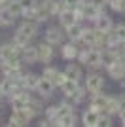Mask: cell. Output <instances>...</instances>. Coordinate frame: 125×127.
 Masks as SVG:
<instances>
[{
    "instance_id": "1",
    "label": "cell",
    "mask_w": 125,
    "mask_h": 127,
    "mask_svg": "<svg viewBox=\"0 0 125 127\" xmlns=\"http://www.w3.org/2000/svg\"><path fill=\"white\" fill-rule=\"evenodd\" d=\"M64 36H66V31H64V27H55V25H49L46 29V32H44V40L49 44H53V46H61L62 40H64Z\"/></svg>"
},
{
    "instance_id": "2",
    "label": "cell",
    "mask_w": 125,
    "mask_h": 127,
    "mask_svg": "<svg viewBox=\"0 0 125 127\" xmlns=\"http://www.w3.org/2000/svg\"><path fill=\"white\" fill-rule=\"evenodd\" d=\"M13 59H21V48H17L13 42H6L0 46V61L8 63Z\"/></svg>"
},
{
    "instance_id": "3",
    "label": "cell",
    "mask_w": 125,
    "mask_h": 127,
    "mask_svg": "<svg viewBox=\"0 0 125 127\" xmlns=\"http://www.w3.org/2000/svg\"><path fill=\"white\" fill-rule=\"evenodd\" d=\"M32 120V116L27 112V108L23 110H11L10 118H8V125H13V127H23Z\"/></svg>"
},
{
    "instance_id": "4",
    "label": "cell",
    "mask_w": 125,
    "mask_h": 127,
    "mask_svg": "<svg viewBox=\"0 0 125 127\" xmlns=\"http://www.w3.org/2000/svg\"><path fill=\"white\" fill-rule=\"evenodd\" d=\"M82 10H83V17H85V21L95 23L104 13V6L100 8V6L93 4V2H85V4H82Z\"/></svg>"
},
{
    "instance_id": "5",
    "label": "cell",
    "mask_w": 125,
    "mask_h": 127,
    "mask_svg": "<svg viewBox=\"0 0 125 127\" xmlns=\"http://www.w3.org/2000/svg\"><path fill=\"white\" fill-rule=\"evenodd\" d=\"M104 87V78L99 72H91L85 76V89L87 93H95V91H102Z\"/></svg>"
},
{
    "instance_id": "6",
    "label": "cell",
    "mask_w": 125,
    "mask_h": 127,
    "mask_svg": "<svg viewBox=\"0 0 125 127\" xmlns=\"http://www.w3.org/2000/svg\"><path fill=\"white\" fill-rule=\"evenodd\" d=\"M55 46L49 42H42L38 44V57H40V63L44 64H49L53 61V57H55Z\"/></svg>"
},
{
    "instance_id": "7",
    "label": "cell",
    "mask_w": 125,
    "mask_h": 127,
    "mask_svg": "<svg viewBox=\"0 0 125 127\" xmlns=\"http://www.w3.org/2000/svg\"><path fill=\"white\" fill-rule=\"evenodd\" d=\"M106 72H108V76L114 82H121V80L125 78V59L121 57V59H118L112 66H108L106 68Z\"/></svg>"
},
{
    "instance_id": "8",
    "label": "cell",
    "mask_w": 125,
    "mask_h": 127,
    "mask_svg": "<svg viewBox=\"0 0 125 127\" xmlns=\"http://www.w3.org/2000/svg\"><path fill=\"white\" fill-rule=\"evenodd\" d=\"M55 87H57V85L53 84V82H51L49 78L42 76L40 84H38V89H36V93H38V97H40V99H49V97L53 95Z\"/></svg>"
},
{
    "instance_id": "9",
    "label": "cell",
    "mask_w": 125,
    "mask_h": 127,
    "mask_svg": "<svg viewBox=\"0 0 125 127\" xmlns=\"http://www.w3.org/2000/svg\"><path fill=\"white\" fill-rule=\"evenodd\" d=\"M21 59H23V63H25V64L38 63V61H40V57H38V46H32V44L25 46V48L21 49Z\"/></svg>"
},
{
    "instance_id": "10",
    "label": "cell",
    "mask_w": 125,
    "mask_h": 127,
    "mask_svg": "<svg viewBox=\"0 0 125 127\" xmlns=\"http://www.w3.org/2000/svg\"><path fill=\"white\" fill-rule=\"evenodd\" d=\"M99 122H100V112L93 110V108L83 110V114H82V123H83L85 127H99Z\"/></svg>"
},
{
    "instance_id": "11",
    "label": "cell",
    "mask_w": 125,
    "mask_h": 127,
    "mask_svg": "<svg viewBox=\"0 0 125 127\" xmlns=\"http://www.w3.org/2000/svg\"><path fill=\"white\" fill-rule=\"evenodd\" d=\"M61 55L64 61H74V59H78L80 55V48L76 46V42H70L68 44H62V48H61Z\"/></svg>"
},
{
    "instance_id": "12",
    "label": "cell",
    "mask_w": 125,
    "mask_h": 127,
    "mask_svg": "<svg viewBox=\"0 0 125 127\" xmlns=\"http://www.w3.org/2000/svg\"><path fill=\"white\" fill-rule=\"evenodd\" d=\"M83 29H85V27L82 25V21H78V23H74V25H70L68 29H64V31H66V36L70 38L72 42L82 44V38H83Z\"/></svg>"
},
{
    "instance_id": "13",
    "label": "cell",
    "mask_w": 125,
    "mask_h": 127,
    "mask_svg": "<svg viewBox=\"0 0 125 127\" xmlns=\"http://www.w3.org/2000/svg\"><path fill=\"white\" fill-rule=\"evenodd\" d=\"M19 31H21V32H25L27 36L34 38L38 32H40V23L34 21V19H25V21L19 25Z\"/></svg>"
},
{
    "instance_id": "14",
    "label": "cell",
    "mask_w": 125,
    "mask_h": 127,
    "mask_svg": "<svg viewBox=\"0 0 125 127\" xmlns=\"http://www.w3.org/2000/svg\"><path fill=\"white\" fill-rule=\"evenodd\" d=\"M42 80V74H34V72H27L25 76H23V80H21V84H23V87L29 91H36L38 89V84H40Z\"/></svg>"
},
{
    "instance_id": "15",
    "label": "cell",
    "mask_w": 125,
    "mask_h": 127,
    "mask_svg": "<svg viewBox=\"0 0 125 127\" xmlns=\"http://www.w3.org/2000/svg\"><path fill=\"white\" fill-rule=\"evenodd\" d=\"M57 19H59V25L64 27V29H68V27L74 25V23H78V17L74 13V10H70V8H66L64 11H61L57 15Z\"/></svg>"
},
{
    "instance_id": "16",
    "label": "cell",
    "mask_w": 125,
    "mask_h": 127,
    "mask_svg": "<svg viewBox=\"0 0 125 127\" xmlns=\"http://www.w3.org/2000/svg\"><path fill=\"white\" fill-rule=\"evenodd\" d=\"M121 110V101H120V95L116 97H108V101H106V106H104V112L106 114H120Z\"/></svg>"
},
{
    "instance_id": "17",
    "label": "cell",
    "mask_w": 125,
    "mask_h": 127,
    "mask_svg": "<svg viewBox=\"0 0 125 127\" xmlns=\"http://www.w3.org/2000/svg\"><path fill=\"white\" fill-rule=\"evenodd\" d=\"M93 27H95V29H99V31H102V32H110L112 29H114V23H112V19H110L106 13H102V15L93 23Z\"/></svg>"
},
{
    "instance_id": "18",
    "label": "cell",
    "mask_w": 125,
    "mask_h": 127,
    "mask_svg": "<svg viewBox=\"0 0 125 127\" xmlns=\"http://www.w3.org/2000/svg\"><path fill=\"white\" fill-rule=\"evenodd\" d=\"M110 36L116 44H125V23L114 25V29L110 31Z\"/></svg>"
},
{
    "instance_id": "19",
    "label": "cell",
    "mask_w": 125,
    "mask_h": 127,
    "mask_svg": "<svg viewBox=\"0 0 125 127\" xmlns=\"http://www.w3.org/2000/svg\"><path fill=\"white\" fill-rule=\"evenodd\" d=\"M64 72H66V76L70 80H76V82H80L83 76V70L80 64H74V63H68L66 64V68H64Z\"/></svg>"
},
{
    "instance_id": "20",
    "label": "cell",
    "mask_w": 125,
    "mask_h": 127,
    "mask_svg": "<svg viewBox=\"0 0 125 127\" xmlns=\"http://www.w3.org/2000/svg\"><path fill=\"white\" fill-rule=\"evenodd\" d=\"M95 42H97V29L95 27H85L83 29L82 44H87V46H93L95 48Z\"/></svg>"
},
{
    "instance_id": "21",
    "label": "cell",
    "mask_w": 125,
    "mask_h": 127,
    "mask_svg": "<svg viewBox=\"0 0 125 127\" xmlns=\"http://www.w3.org/2000/svg\"><path fill=\"white\" fill-rule=\"evenodd\" d=\"M31 40H32V38H31V36H27L25 32H21L19 29L13 32V38H11V42L15 44L17 48H21V49L25 48V46H29V44H31Z\"/></svg>"
},
{
    "instance_id": "22",
    "label": "cell",
    "mask_w": 125,
    "mask_h": 127,
    "mask_svg": "<svg viewBox=\"0 0 125 127\" xmlns=\"http://www.w3.org/2000/svg\"><path fill=\"white\" fill-rule=\"evenodd\" d=\"M78 87H80V82H76V80H70V78H68L66 82H64V84L59 87V89H61V91H62V95L68 99V97L72 95V93L78 89Z\"/></svg>"
},
{
    "instance_id": "23",
    "label": "cell",
    "mask_w": 125,
    "mask_h": 127,
    "mask_svg": "<svg viewBox=\"0 0 125 127\" xmlns=\"http://www.w3.org/2000/svg\"><path fill=\"white\" fill-rule=\"evenodd\" d=\"M17 17L11 13L8 8H4V10L0 11V27H11L13 23H15Z\"/></svg>"
},
{
    "instance_id": "24",
    "label": "cell",
    "mask_w": 125,
    "mask_h": 127,
    "mask_svg": "<svg viewBox=\"0 0 125 127\" xmlns=\"http://www.w3.org/2000/svg\"><path fill=\"white\" fill-rule=\"evenodd\" d=\"M6 8H8V10H10L15 17H23V11H25V8H23V4H21V0H8Z\"/></svg>"
},
{
    "instance_id": "25",
    "label": "cell",
    "mask_w": 125,
    "mask_h": 127,
    "mask_svg": "<svg viewBox=\"0 0 125 127\" xmlns=\"http://www.w3.org/2000/svg\"><path fill=\"white\" fill-rule=\"evenodd\" d=\"M76 123H78V118H76V114H68V116L59 118L57 122H55V125H59V127H74Z\"/></svg>"
},
{
    "instance_id": "26",
    "label": "cell",
    "mask_w": 125,
    "mask_h": 127,
    "mask_svg": "<svg viewBox=\"0 0 125 127\" xmlns=\"http://www.w3.org/2000/svg\"><path fill=\"white\" fill-rule=\"evenodd\" d=\"M44 116L55 123V122L59 120V104H49V106H46V110H44Z\"/></svg>"
},
{
    "instance_id": "27",
    "label": "cell",
    "mask_w": 125,
    "mask_h": 127,
    "mask_svg": "<svg viewBox=\"0 0 125 127\" xmlns=\"http://www.w3.org/2000/svg\"><path fill=\"white\" fill-rule=\"evenodd\" d=\"M85 91H87V89H85V85H83V87L80 85L78 89H76L72 95L68 97V101H72L74 104H80V102H83V99H85Z\"/></svg>"
},
{
    "instance_id": "28",
    "label": "cell",
    "mask_w": 125,
    "mask_h": 127,
    "mask_svg": "<svg viewBox=\"0 0 125 127\" xmlns=\"http://www.w3.org/2000/svg\"><path fill=\"white\" fill-rule=\"evenodd\" d=\"M74 102L70 101H64V102H61V104H59V118H62V116H68V114H74Z\"/></svg>"
},
{
    "instance_id": "29",
    "label": "cell",
    "mask_w": 125,
    "mask_h": 127,
    "mask_svg": "<svg viewBox=\"0 0 125 127\" xmlns=\"http://www.w3.org/2000/svg\"><path fill=\"white\" fill-rule=\"evenodd\" d=\"M59 74V68H55V66H49V64H46V68L42 70V76H46V78H49L55 84V78H57Z\"/></svg>"
},
{
    "instance_id": "30",
    "label": "cell",
    "mask_w": 125,
    "mask_h": 127,
    "mask_svg": "<svg viewBox=\"0 0 125 127\" xmlns=\"http://www.w3.org/2000/svg\"><path fill=\"white\" fill-rule=\"evenodd\" d=\"M110 125H114L112 114H106V112H102V114H100V122H99V127H110Z\"/></svg>"
},
{
    "instance_id": "31",
    "label": "cell",
    "mask_w": 125,
    "mask_h": 127,
    "mask_svg": "<svg viewBox=\"0 0 125 127\" xmlns=\"http://www.w3.org/2000/svg\"><path fill=\"white\" fill-rule=\"evenodd\" d=\"M21 4H23V8H34V6L38 4V0H21Z\"/></svg>"
},
{
    "instance_id": "32",
    "label": "cell",
    "mask_w": 125,
    "mask_h": 127,
    "mask_svg": "<svg viewBox=\"0 0 125 127\" xmlns=\"http://www.w3.org/2000/svg\"><path fill=\"white\" fill-rule=\"evenodd\" d=\"M64 4H66L68 8H70V10H74L76 6H80V4H82V0H64Z\"/></svg>"
},
{
    "instance_id": "33",
    "label": "cell",
    "mask_w": 125,
    "mask_h": 127,
    "mask_svg": "<svg viewBox=\"0 0 125 127\" xmlns=\"http://www.w3.org/2000/svg\"><path fill=\"white\" fill-rule=\"evenodd\" d=\"M118 118H120V122L125 125V106H121V110H120V114H118Z\"/></svg>"
},
{
    "instance_id": "34",
    "label": "cell",
    "mask_w": 125,
    "mask_h": 127,
    "mask_svg": "<svg viewBox=\"0 0 125 127\" xmlns=\"http://www.w3.org/2000/svg\"><path fill=\"white\" fill-rule=\"evenodd\" d=\"M0 4H4V6H6V4H8V0H0Z\"/></svg>"
},
{
    "instance_id": "35",
    "label": "cell",
    "mask_w": 125,
    "mask_h": 127,
    "mask_svg": "<svg viewBox=\"0 0 125 127\" xmlns=\"http://www.w3.org/2000/svg\"><path fill=\"white\" fill-rule=\"evenodd\" d=\"M0 72H2V61H0Z\"/></svg>"
},
{
    "instance_id": "36",
    "label": "cell",
    "mask_w": 125,
    "mask_h": 127,
    "mask_svg": "<svg viewBox=\"0 0 125 127\" xmlns=\"http://www.w3.org/2000/svg\"><path fill=\"white\" fill-rule=\"evenodd\" d=\"M0 110H2V99H0Z\"/></svg>"
}]
</instances>
